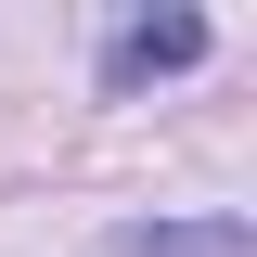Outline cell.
<instances>
[{"label":"cell","instance_id":"2","mask_svg":"<svg viewBox=\"0 0 257 257\" xmlns=\"http://www.w3.org/2000/svg\"><path fill=\"white\" fill-rule=\"evenodd\" d=\"M116 257H257L244 219H180V231H128Z\"/></svg>","mask_w":257,"mask_h":257},{"label":"cell","instance_id":"1","mask_svg":"<svg viewBox=\"0 0 257 257\" xmlns=\"http://www.w3.org/2000/svg\"><path fill=\"white\" fill-rule=\"evenodd\" d=\"M193 52H206V26H193V13H155V26H128L116 52H103V77L142 90V77H167V64H193Z\"/></svg>","mask_w":257,"mask_h":257}]
</instances>
